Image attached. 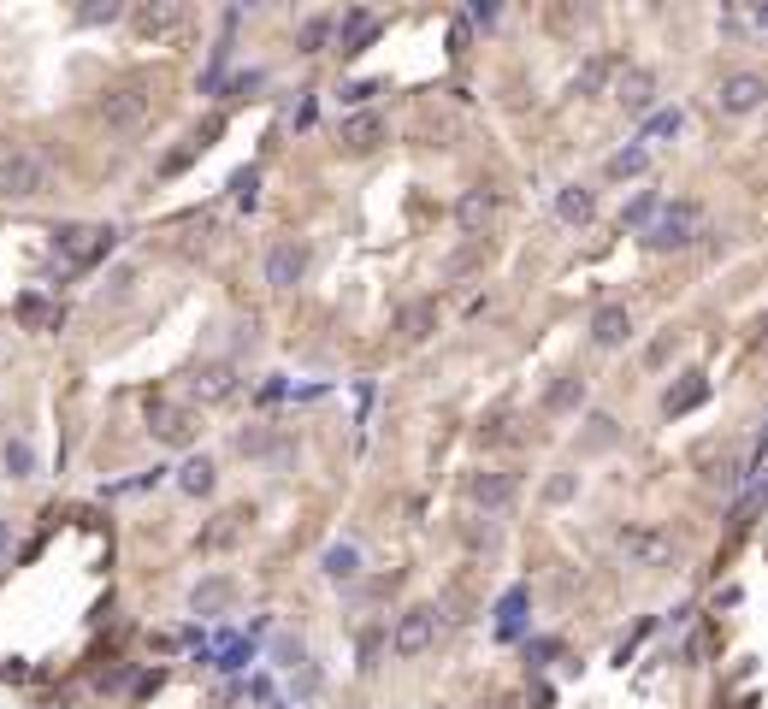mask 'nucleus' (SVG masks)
Returning <instances> with one entry per match:
<instances>
[{
    "mask_svg": "<svg viewBox=\"0 0 768 709\" xmlns=\"http://www.w3.org/2000/svg\"><path fill=\"white\" fill-rule=\"evenodd\" d=\"M692 231H698V207H692V201H668L662 219L644 225V249H650V255H680V249L692 243Z\"/></svg>",
    "mask_w": 768,
    "mask_h": 709,
    "instance_id": "f257e3e1",
    "label": "nucleus"
},
{
    "mask_svg": "<svg viewBox=\"0 0 768 709\" xmlns=\"http://www.w3.org/2000/svg\"><path fill=\"white\" fill-rule=\"evenodd\" d=\"M621 556L633 568H668L674 562V538L662 526H621Z\"/></svg>",
    "mask_w": 768,
    "mask_h": 709,
    "instance_id": "f03ea898",
    "label": "nucleus"
},
{
    "mask_svg": "<svg viewBox=\"0 0 768 709\" xmlns=\"http://www.w3.org/2000/svg\"><path fill=\"white\" fill-rule=\"evenodd\" d=\"M42 184H48V172H42L36 154H6L0 160V195L6 201H24V195H36Z\"/></svg>",
    "mask_w": 768,
    "mask_h": 709,
    "instance_id": "7ed1b4c3",
    "label": "nucleus"
},
{
    "mask_svg": "<svg viewBox=\"0 0 768 709\" xmlns=\"http://www.w3.org/2000/svg\"><path fill=\"white\" fill-rule=\"evenodd\" d=\"M514 491H520V485H514V473H503V467H479V473L467 479V497H473L479 509H509Z\"/></svg>",
    "mask_w": 768,
    "mask_h": 709,
    "instance_id": "20e7f679",
    "label": "nucleus"
},
{
    "mask_svg": "<svg viewBox=\"0 0 768 709\" xmlns=\"http://www.w3.org/2000/svg\"><path fill=\"white\" fill-rule=\"evenodd\" d=\"M432 639H438V609H408L396 621V656H420L432 650Z\"/></svg>",
    "mask_w": 768,
    "mask_h": 709,
    "instance_id": "39448f33",
    "label": "nucleus"
},
{
    "mask_svg": "<svg viewBox=\"0 0 768 709\" xmlns=\"http://www.w3.org/2000/svg\"><path fill=\"white\" fill-rule=\"evenodd\" d=\"M704 396H709V379L698 373V367H686L674 385L662 390V414H668V420H680V414H686V408H698Z\"/></svg>",
    "mask_w": 768,
    "mask_h": 709,
    "instance_id": "423d86ee",
    "label": "nucleus"
},
{
    "mask_svg": "<svg viewBox=\"0 0 768 709\" xmlns=\"http://www.w3.org/2000/svg\"><path fill=\"white\" fill-rule=\"evenodd\" d=\"M763 77H751V71H733L727 83H721V113H757L763 107Z\"/></svg>",
    "mask_w": 768,
    "mask_h": 709,
    "instance_id": "0eeeda50",
    "label": "nucleus"
},
{
    "mask_svg": "<svg viewBox=\"0 0 768 709\" xmlns=\"http://www.w3.org/2000/svg\"><path fill=\"white\" fill-rule=\"evenodd\" d=\"M615 101H621L627 113H650V107H656V77H650L644 65H627L621 83H615Z\"/></svg>",
    "mask_w": 768,
    "mask_h": 709,
    "instance_id": "6e6552de",
    "label": "nucleus"
},
{
    "mask_svg": "<svg viewBox=\"0 0 768 709\" xmlns=\"http://www.w3.org/2000/svg\"><path fill=\"white\" fill-rule=\"evenodd\" d=\"M302 272H308V249H302V243H272V255H266V284L284 290V284H296Z\"/></svg>",
    "mask_w": 768,
    "mask_h": 709,
    "instance_id": "1a4fd4ad",
    "label": "nucleus"
},
{
    "mask_svg": "<svg viewBox=\"0 0 768 709\" xmlns=\"http://www.w3.org/2000/svg\"><path fill=\"white\" fill-rule=\"evenodd\" d=\"M591 337H597L603 349H621V343L633 337V314H627L621 302H603V308L591 314Z\"/></svg>",
    "mask_w": 768,
    "mask_h": 709,
    "instance_id": "9d476101",
    "label": "nucleus"
},
{
    "mask_svg": "<svg viewBox=\"0 0 768 709\" xmlns=\"http://www.w3.org/2000/svg\"><path fill=\"white\" fill-rule=\"evenodd\" d=\"M497 207H503V195L497 190H467L461 201H455V219H461L467 231H485V225L497 219Z\"/></svg>",
    "mask_w": 768,
    "mask_h": 709,
    "instance_id": "9b49d317",
    "label": "nucleus"
},
{
    "mask_svg": "<svg viewBox=\"0 0 768 709\" xmlns=\"http://www.w3.org/2000/svg\"><path fill=\"white\" fill-rule=\"evenodd\" d=\"M591 213H597V195L585 190V184L556 190V219H562V225H591Z\"/></svg>",
    "mask_w": 768,
    "mask_h": 709,
    "instance_id": "f8f14e48",
    "label": "nucleus"
},
{
    "mask_svg": "<svg viewBox=\"0 0 768 709\" xmlns=\"http://www.w3.org/2000/svg\"><path fill=\"white\" fill-rule=\"evenodd\" d=\"M101 113H107V125H113V130H130V125H142L148 101H142V95H130V89H119V95H113V101H107Z\"/></svg>",
    "mask_w": 768,
    "mask_h": 709,
    "instance_id": "ddd939ff",
    "label": "nucleus"
},
{
    "mask_svg": "<svg viewBox=\"0 0 768 709\" xmlns=\"http://www.w3.org/2000/svg\"><path fill=\"white\" fill-rule=\"evenodd\" d=\"M579 402H585V379H556V385L544 390V408L550 414H574Z\"/></svg>",
    "mask_w": 768,
    "mask_h": 709,
    "instance_id": "4468645a",
    "label": "nucleus"
},
{
    "mask_svg": "<svg viewBox=\"0 0 768 709\" xmlns=\"http://www.w3.org/2000/svg\"><path fill=\"white\" fill-rule=\"evenodd\" d=\"M497 633H503V639H520V633H526V591H509V597H503V609H497Z\"/></svg>",
    "mask_w": 768,
    "mask_h": 709,
    "instance_id": "2eb2a0df",
    "label": "nucleus"
},
{
    "mask_svg": "<svg viewBox=\"0 0 768 709\" xmlns=\"http://www.w3.org/2000/svg\"><path fill=\"white\" fill-rule=\"evenodd\" d=\"M585 426H591V432H585V450H615V444H621V420H615V414H591Z\"/></svg>",
    "mask_w": 768,
    "mask_h": 709,
    "instance_id": "dca6fc26",
    "label": "nucleus"
},
{
    "mask_svg": "<svg viewBox=\"0 0 768 709\" xmlns=\"http://www.w3.org/2000/svg\"><path fill=\"white\" fill-rule=\"evenodd\" d=\"M644 166H650V148H644V142H633V148H621V154H615L603 172H609V178H639Z\"/></svg>",
    "mask_w": 768,
    "mask_h": 709,
    "instance_id": "f3484780",
    "label": "nucleus"
},
{
    "mask_svg": "<svg viewBox=\"0 0 768 709\" xmlns=\"http://www.w3.org/2000/svg\"><path fill=\"white\" fill-rule=\"evenodd\" d=\"M355 568H361V556H355L349 544H337V550H325V574H331V580H355Z\"/></svg>",
    "mask_w": 768,
    "mask_h": 709,
    "instance_id": "a211bd4d",
    "label": "nucleus"
},
{
    "mask_svg": "<svg viewBox=\"0 0 768 709\" xmlns=\"http://www.w3.org/2000/svg\"><path fill=\"white\" fill-rule=\"evenodd\" d=\"M656 213H662V195L644 190V195H633V201H627V213H621V219H627V225H650Z\"/></svg>",
    "mask_w": 768,
    "mask_h": 709,
    "instance_id": "6ab92c4d",
    "label": "nucleus"
},
{
    "mask_svg": "<svg viewBox=\"0 0 768 709\" xmlns=\"http://www.w3.org/2000/svg\"><path fill=\"white\" fill-rule=\"evenodd\" d=\"M763 509H768V473L757 479V485H751V491H745V497H739L733 520H751V515H763Z\"/></svg>",
    "mask_w": 768,
    "mask_h": 709,
    "instance_id": "aec40b11",
    "label": "nucleus"
},
{
    "mask_svg": "<svg viewBox=\"0 0 768 709\" xmlns=\"http://www.w3.org/2000/svg\"><path fill=\"white\" fill-rule=\"evenodd\" d=\"M367 36H373V18H367V12H349V24H343V54H355Z\"/></svg>",
    "mask_w": 768,
    "mask_h": 709,
    "instance_id": "412c9836",
    "label": "nucleus"
},
{
    "mask_svg": "<svg viewBox=\"0 0 768 709\" xmlns=\"http://www.w3.org/2000/svg\"><path fill=\"white\" fill-rule=\"evenodd\" d=\"M184 491H190V497H207V491H213V461H190V467H184Z\"/></svg>",
    "mask_w": 768,
    "mask_h": 709,
    "instance_id": "4be33fe9",
    "label": "nucleus"
},
{
    "mask_svg": "<svg viewBox=\"0 0 768 709\" xmlns=\"http://www.w3.org/2000/svg\"><path fill=\"white\" fill-rule=\"evenodd\" d=\"M219 603H231V585H225V580H207L201 591H195V609H201V615H207V609H219Z\"/></svg>",
    "mask_w": 768,
    "mask_h": 709,
    "instance_id": "5701e85b",
    "label": "nucleus"
},
{
    "mask_svg": "<svg viewBox=\"0 0 768 709\" xmlns=\"http://www.w3.org/2000/svg\"><path fill=\"white\" fill-rule=\"evenodd\" d=\"M325 36H331V18H308V24H302V54H320Z\"/></svg>",
    "mask_w": 768,
    "mask_h": 709,
    "instance_id": "b1692460",
    "label": "nucleus"
},
{
    "mask_svg": "<svg viewBox=\"0 0 768 709\" xmlns=\"http://www.w3.org/2000/svg\"><path fill=\"white\" fill-rule=\"evenodd\" d=\"M379 136H384L379 119H355V125H349V148H373Z\"/></svg>",
    "mask_w": 768,
    "mask_h": 709,
    "instance_id": "393cba45",
    "label": "nucleus"
},
{
    "mask_svg": "<svg viewBox=\"0 0 768 709\" xmlns=\"http://www.w3.org/2000/svg\"><path fill=\"white\" fill-rule=\"evenodd\" d=\"M136 24H142V30H166V24H184V12H178V6H154V12H142Z\"/></svg>",
    "mask_w": 768,
    "mask_h": 709,
    "instance_id": "a878e982",
    "label": "nucleus"
},
{
    "mask_svg": "<svg viewBox=\"0 0 768 709\" xmlns=\"http://www.w3.org/2000/svg\"><path fill=\"white\" fill-rule=\"evenodd\" d=\"M574 491H579V479H574V473H562V479H550V485H544V503H568Z\"/></svg>",
    "mask_w": 768,
    "mask_h": 709,
    "instance_id": "bb28decb",
    "label": "nucleus"
},
{
    "mask_svg": "<svg viewBox=\"0 0 768 709\" xmlns=\"http://www.w3.org/2000/svg\"><path fill=\"white\" fill-rule=\"evenodd\" d=\"M603 77H609V60H591L585 71H579V83H574V89H579V95H591V89H597Z\"/></svg>",
    "mask_w": 768,
    "mask_h": 709,
    "instance_id": "cd10ccee",
    "label": "nucleus"
},
{
    "mask_svg": "<svg viewBox=\"0 0 768 709\" xmlns=\"http://www.w3.org/2000/svg\"><path fill=\"white\" fill-rule=\"evenodd\" d=\"M426 325H432V302H420V308H414V314H408V337H432V331H426Z\"/></svg>",
    "mask_w": 768,
    "mask_h": 709,
    "instance_id": "c85d7f7f",
    "label": "nucleus"
},
{
    "mask_svg": "<svg viewBox=\"0 0 768 709\" xmlns=\"http://www.w3.org/2000/svg\"><path fill=\"white\" fill-rule=\"evenodd\" d=\"M272 650H278V662H284V668H296V662H302V639H290V633H284Z\"/></svg>",
    "mask_w": 768,
    "mask_h": 709,
    "instance_id": "c756f323",
    "label": "nucleus"
},
{
    "mask_svg": "<svg viewBox=\"0 0 768 709\" xmlns=\"http://www.w3.org/2000/svg\"><path fill=\"white\" fill-rule=\"evenodd\" d=\"M526 656H532V668H544V662L556 656V639H532V645H526Z\"/></svg>",
    "mask_w": 768,
    "mask_h": 709,
    "instance_id": "7c9ffc66",
    "label": "nucleus"
},
{
    "mask_svg": "<svg viewBox=\"0 0 768 709\" xmlns=\"http://www.w3.org/2000/svg\"><path fill=\"white\" fill-rule=\"evenodd\" d=\"M674 130H680V113H656L650 119V136H674Z\"/></svg>",
    "mask_w": 768,
    "mask_h": 709,
    "instance_id": "2f4dec72",
    "label": "nucleus"
},
{
    "mask_svg": "<svg viewBox=\"0 0 768 709\" xmlns=\"http://www.w3.org/2000/svg\"><path fill=\"white\" fill-rule=\"evenodd\" d=\"M751 343H757V349H763V355H768V320L757 325V337H751Z\"/></svg>",
    "mask_w": 768,
    "mask_h": 709,
    "instance_id": "473e14b6",
    "label": "nucleus"
},
{
    "mask_svg": "<svg viewBox=\"0 0 768 709\" xmlns=\"http://www.w3.org/2000/svg\"><path fill=\"white\" fill-rule=\"evenodd\" d=\"M757 18H763V24H768V6H763V12H757Z\"/></svg>",
    "mask_w": 768,
    "mask_h": 709,
    "instance_id": "72a5a7b5",
    "label": "nucleus"
},
{
    "mask_svg": "<svg viewBox=\"0 0 768 709\" xmlns=\"http://www.w3.org/2000/svg\"><path fill=\"white\" fill-rule=\"evenodd\" d=\"M0 544H6V532H0Z\"/></svg>",
    "mask_w": 768,
    "mask_h": 709,
    "instance_id": "f704fd0d",
    "label": "nucleus"
}]
</instances>
